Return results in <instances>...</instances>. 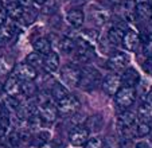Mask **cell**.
<instances>
[{
  "instance_id": "obj_15",
  "label": "cell",
  "mask_w": 152,
  "mask_h": 148,
  "mask_svg": "<svg viewBox=\"0 0 152 148\" xmlns=\"http://www.w3.org/2000/svg\"><path fill=\"white\" fill-rule=\"evenodd\" d=\"M126 30L128 29H126V26L124 23H121V24L120 23L115 24V26L109 30V32H108V39H109V42L112 43V45H120Z\"/></svg>"
},
{
  "instance_id": "obj_32",
  "label": "cell",
  "mask_w": 152,
  "mask_h": 148,
  "mask_svg": "<svg viewBox=\"0 0 152 148\" xmlns=\"http://www.w3.org/2000/svg\"><path fill=\"white\" fill-rule=\"evenodd\" d=\"M93 20H94L96 24L101 26L108 20V14L105 11H102V10H98V11L93 12Z\"/></svg>"
},
{
  "instance_id": "obj_37",
  "label": "cell",
  "mask_w": 152,
  "mask_h": 148,
  "mask_svg": "<svg viewBox=\"0 0 152 148\" xmlns=\"http://www.w3.org/2000/svg\"><path fill=\"white\" fill-rule=\"evenodd\" d=\"M135 148H152V147L147 141H140V143H137V144L135 145Z\"/></svg>"
},
{
  "instance_id": "obj_5",
  "label": "cell",
  "mask_w": 152,
  "mask_h": 148,
  "mask_svg": "<svg viewBox=\"0 0 152 148\" xmlns=\"http://www.w3.org/2000/svg\"><path fill=\"white\" fill-rule=\"evenodd\" d=\"M74 51H75V58L78 61H82V62H88V61H90L94 57V48L90 45L89 40L85 39H80L75 43Z\"/></svg>"
},
{
  "instance_id": "obj_3",
  "label": "cell",
  "mask_w": 152,
  "mask_h": 148,
  "mask_svg": "<svg viewBox=\"0 0 152 148\" xmlns=\"http://www.w3.org/2000/svg\"><path fill=\"white\" fill-rule=\"evenodd\" d=\"M61 80L69 88H77L81 81V70L72 65L65 66L61 69Z\"/></svg>"
},
{
  "instance_id": "obj_23",
  "label": "cell",
  "mask_w": 152,
  "mask_h": 148,
  "mask_svg": "<svg viewBox=\"0 0 152 148\" xmlns=\"http://www.w3.org/2000/svg\"><path fill=\"white\" fill-rule=\"evenodd\" d=\"M67 89L65 88L63 85H61V84H58V82H55L54 85H53V89H51V98L53 100H55V101H59V100H62L63 97H66L67 96Z\"/></svg>"
},
{
  "instance_id": "obj_13",
  "label": "cell",
  "mask_w": 152,
  "mask_h": 148,
  "mask_svg": "<svg viewBox=\"0 0 152 148\" xmlns=\"http://www.w3.org/2000/svg\"><path fill=\"white\" fill-rule=\"evenodd\" d=\"M121 43H123V46L126 48V50L135 51L136 48H137V46L140 45V38H139L137 32H136L135 30H126L124 37H123Z\"/></svg>"
},
{
  "instance_id": "obj_22",
  "label": "cell",
  "mask_w": 152,
  "mask_h": 148,
  "mask_svg": "<svg viewBox=\"0 0 152 148\" xmlns=\"http://www.w3.org/2000/svg\"><path fill=\"white\" fill-rule=\"evenodd\" d=\"M43 58H45L43 54H40L38 51H35V53L32 51L27 55V63L37 70L38 67H43Z\"/></svg>"
},
{
  "instance_id": "obj_11",
  "label": "cell",
  "mask_w": 152,
  "mask_h": 148,
  "mask_svg": "<svg viewBox=\"0 0 152 148\" xmlns=\"http://www.w3.org/2000/svg\"><path fill=\"white\" fill-rule=\"evenodd\" d=\"M120 82H121V85L125 86V88H135V86L140 82V74L133 67L124 69V71L120 75Z\"/></svg>"
},
{
  "instance_id": "obj_21",
  "label": "cell",
  "mask_w": 152,
  "mask_h": 148,
  "mask_svg": "<svg viewBox=\"0 0 152 148\" xmlns=\"http://www.w3.org/2000/svg\"><path fill=\"white\" fill-rule=\"evenodd\" d=\"M139 119L143 122L152 121V105L149 103H143L139 108Z\"/></svg>"
},
{
  "instance_id": "obj_24",
  "label": "cell",
  "mask_w": 152,
  "mask_h": 148,
  "mask_svg": "<svg viewBox=\"0 0 152 148\" xmlns=\"http://www.w3.org/2000/svg\"><path fill=\"white\" fill-rule=\"evenodd\" d=\"M133 131H135V136L137 137H144L147 136V135L151 132V125H149V122H137V124H135V127H133Z\"/></svg>"
},
{
  "instance_id": "obj_18",
  "label": "cell",
  "mask_w": 152,
  "mask_h": 148,
  "mask_svg": "<svg viewBox=\"0 0 152 148\" xmlns=\"http://www.w3.org/2000/svg\"><path fill=\"white\" fill-rule=\"evenodd\" d=\"M7 15L11 18V20L16 22V20H22L24 16V10L23 7H20L16 1H11L8 3V7H7Z\"/></svg>"
},
{
  "instance_id": "obj_10",
  "label": "cell",
  "mask_w": 152,
  "mask_h": 148,
  "mask_svg": "<svg viewBox=\"0 0 152 148\" xmlns=\"http://www.w3.org/2000/svg\"><path fill=\"white\" fill-rule=\"evenodd\" d=\"M120 75L118 74H108L105 78L102 80V90L105 92L108 96H115L117 93V90L120 89Z\"/></svg>"
},
{
  "instance_id": "obj_20",
  "label": "cell",
  "mask_w": 152,
  "mask_h": 148,
  "mask_svg": "<svg viewBox=\"0 0 152 148\" xmlns=\"http://www.w3.org/2000/svg\"><path fill=\"white\" fill-rule=\"evenodd\" d=\"M20 93L27 98H34L37 96V86L32 81H24L20 84Z\"/></svg>"
},
{
  "instance_id": "obj_29",
  "label": "cell",
  "mask_w": 152,
  "mask_h": 148,
  "mask_svg": "<svg viewBox=\"0 0 152 148\" xmlns=\"http://www.w3.org/2000/svg\"><path fill=\"white\" fill-rule=\"evenodd\" d=\"M12 69H14V65H12V62L8 59V58L7 57H0V75L8 74Z\"/></svg>"
},
{
  "instance_id": "obj_26",
  "label": "cell",
  "mask_w": 152,
  "mask_h": 148,
  "mask_svg": "<svg viewBox=\"0 0 152 148\" xmlns=\"http://www.w3.org/2000/svg\"><path fill=\"white\" fill-rule=\"evenodd\" d=\"M59 48L61 51L66 53V54H70V53L74 51L75 48V42L73 39H70V38H62V39L59 40Z\"/></svg>"
},
{
  "instance_id": "obj_14",
  "label": "cell",
  "mask_w": 152,
  "mask_h": 148,
  "mask_svg": "<svg viewBox=\"0 0 152 148\" xmlns=\"http://www.w3.org/2000/svg\"><path fill=\"white\" fill-rule=\"evenodd\" d=\"M43 69L50 74H54L59 69V55L54 51H50L43 58Z\"/></svg>"
},
{
  "instance_id": "obj_16",
  "label": "cell",
  "mask_w": 152,
  "mask_h": 148,
  "mask_svg": "<svg viewBox=\"0 0 152 148\" xmlns=\"http://www.w3.org/2000/svg\"><path fill=\"white\" fill-rule=\"evenodd\" d=\"M66 20L72 27L78 29V27H81L83 24L85 14H83V11L80 10V8H73L66 14Z\"/></svg>"
},
{
  "instance_id": "obj_19",
  "label": "cell",
  "mask_w": 152,
  "mask_h": 148,
  "mask_svg": "<svg viewBox=\"0 0 152 148\" xmlns=\"http://www.w3.org/2000/svg\"><path fill=\"white\" fill-rule=\"evenodd\" d=\"M32 46H34L35 51L40 53V54H43V55L49 54V53L51 51V43H50V40L47 39L46 37L37 38V39L32 42Z\"/></svg>"
},
{
  "instance_id": "obj_17",
  "label": "cell",
  "mask_w": 152,
  "mask_h": 148,
  "mask_svg": "<svg viewBox=\"0 0 152 148\" xmlns=\"http://www.w3.org/2000/svg\"><path fill=\"white\" fill-rule=\"evenodd\" d=\"M3 86L6 94H8V96H16L18 93H20V81L18 78H15L12 74L7 78V81L3 84Z\"/></svg>"
},
{
  "instance_id": "obj_40",
  "label": "cell",
  "mask_w": 152,
  "mask_h": 148,
  "mask_svg": "<svg viewBox=\"0 0 152 148\" xmlns=\"http://www.w3.org/2000/svg\"><path fill=\"white\" fill-rule=\"evenodd\" d=\"M147 103H149L152 105V90L148 93V96H147Z\"/></svg>"
},
{
  "instance_id": "obj_8",
  "label": "cell",
  "mask_w": 152,
  "mask_h": 148,
  "mask_svg": "<svg viewBox=\"0 0 152 148\" xmlns=\"http://www.w3.org/2000/svg\"><path fill=\"white\" fill-rule=\"evenodd\" d=\"M38 114L42 120L47 122H53L55 121L57 119V114H58V109L55 106V104L53 103V100L47 101V103H43L38 105Z\"/></svg>"
},
{
  "instance_id": "obj_2",
  "label": "cell",
  "mask_w": 152,
  "mask_h": 148,
  "mask_svg": "<svg viewBox=\"0 0 152 148\" xmlns=\"http://www.w3.org/2000/svg\"><path fill=\"white\" fill-rule=\"evenodd\" d=\"M101 80V74L98 70H96L94 67H86L83 70H81V81L80 86H82L85 90H92L98 85Z\"/></svg>"
},
{
  "instance_id": "obj_45",
  "label": "cell",
  "mask_w": 152,
  "mask_h": 148,
  "mask_svg": "<svg viewBox=\"0 0 152 148\" xmlns=\"http://www.w3.org/2000/svg\"><path fill=\"white\" fill-rule=\"evenodd\" d=\"M4 1H7V3H11L12 0H4Z\"/></svg>"
},
{
  "instance_id": "obj_1",
  "label": "cell",
  "mask_w": 152,
  "mask_h": 148,
  "mask_svg": "<svg viewBox=\"0 0 152 148\" xmlns=\"http://www.w3.org/2000/svg\"><path fill=\"white\" fill-rule=\"evenodd\" d=\"M136 100V92L135 88H125V86H121L117 90V93L115 94V101L116 105L120 109H128L129 106H132L133 103Z\"/></svg>"
},
{
  "instance_id": "obj_43",
  "label": "cell",
  "mask_w": 152,
  "mask_h": 148,
  "mask_svg": "<svg viewBox=\"0 0 152 148\" xmlns=\"http://www.w3.org/2000/svg\"><path fill=\"white\" fill-rule=\"evenodd\" d=\"M3 111H4V108L1 106V104H0V116H1V113H3Z\"/></svg>"
},
{
  "instance_id": "obj_28",
  "label": "cell",
  "mask_w": 152,
  "mask_h": 148,
  "mask_svg": "<svg viewBox=\"0 0 152 148\" xmlns=\"http://www.w3.org/2000/svg\"><path fill=\"white\" fill-rule=\"evenodd\" d=\"M86 128H90L93 129V131H97V129H101V127H102V117L100 116V114H96V116H92L89 120H88V122H86Z\"/></svg>"
},
{
  "instance_id": "obj_33",
  "label": "cell",
  "mask_w": 152,
  "mask_h": 148,
  "mask_svg": "<svg viewBox=\"0 0 152 148\" xmlns=\"http://www.w3.org/2000/svg\"><path fill=\"white\" fill-rule=\"evenodd\" d=\"M20 141H22V135H20L19 132L14 131V132H11V133L8 135V139H7V143H8L10 147H18Z\"/></svg>"
},
{
  "instance_id": "obj_31",
  "label": "cell",
  "mask_w": 152,
  "mask_h": 148,
  "mask_svg": "<svg viewBox=\"0 0 152 148\" xmlns=\"http://www.w3.org/2000/svg\"><path fill=\"white\" fill-rule=\"evenodd\" d=\"M83 148H104V140L100 136H94L85 143Z\"/></svg>"
},
{
  "instance_id": "obj_44",
  "label": "cell",
  "mask_w": 152,
  "mask_h": 148,
  "mask_svg": "<svg viewBox=\"0 0 152 148\" xmlns=\"http://www.w3.org/2000/svg\"><path fill=\"white\" fill-rule=\"evenodd\" d=\"M147 1H148V4H149V6H152V0H147Z\"/></svg>"
},
{
  "instance_id": "obj_25",
  "label": "cell",
  "mask_w": 152,
  "mask_h": 148,
  "mask_svg": "<svg viewBox=\"0 0 152 148\" xmlns=\"http://www.w3.org/2000/svg\"><path fill=\"white\" fill-rule=\"evenodd\" d=\"M136 12L143 19H149V18H152V6H149L148 3L136 4Z\"/></svg>"
},
{
  "instance_id": "obj_9",
  "label": "cell",
  "mask_w": 152,
  "mask_h": 148,
  "mask_svg": "<svg viewBox=\"0 0 152 148\" xmlns=\"http://www.w3.org/2000/svg\"><path fill=\"white\" fill-rule=\"evenodd\" d=\"M136 124V116L133 112L131 111H124L118 114L117 117V127H118V131H121L123 133L125 132L131 131V129L135 127Z\"/></svg>"
},
{
  "instance_id": "obj_30",
  "label": "cell",
  "mask_w": 152,
  "mask_h": 148,
  "mask_svg": "<svg viewBox=\"0 0 152 148\" xmlns=\"http://www.w3.org/2000/svg\"><path fill=\"white\" fill-rule=\"evenodd\" d=\"M4 105L7 106V109H10V111H15L16 112L18 109L20 108V101L19 98H18L16 96H8L6 98V103H4Z\"/></svg>"
},
{
  "instance_id": "obj_35",
  "label": "cell",
  "mask_w": 152,
  "mask_h": 148,
  "mask_svg": "<svg viewBox=\"0 0 152 148\" xmlns=\"http://www.w3.org/2000/svg\"><path fill=\"white\" fill-rule=\"evenodd\" d=\"M32 1L34 0H16V3L19 4L20 7H23V8H30L32 6Z\"/></svg>"
},
{
  "instance_id": "obj_39",
  "label": "cell",
  "mask_w": 152,
  "mask_h": 148,
  "mask_svg": "<svg viewBox=\"0 0 152 148\" xmlns=\"http://www.w3.org/2000/svg\"><path fill=\"white\" fill-rule=\"evenodd\" d=\"M4 94H6V92H4V86H3V84L0 82V98H1Z\"/></svg>"
},
{
  "instance_id": "obj_7",
  "label": "cell",
  "mask_w": 152,
  "mask_h": 148,
  "mask_svg": "<svg viewBox=\"0 0 152 148\" xmlns=\"http://www.w3.org/2000/svg\"><path fill=\"white\" fill-rule=\"evenodd\" d=\"M88 139H89V129L86 128L85 125H75L69 133L70 144L74 145V147L85 145Z\"/></svg>"
},
{
  "instance_id": "obj_41",
  "label": "cell",
  "mask_w": 152,
  "mask_h": 148,
  "mask_svg": "<svg viewBox=\"0 0 152 148\" xmlns=\"http://www.w3.org/2000/svg\"><path fill=\"white\" fill-rule=\"evenodd\" d=\"M37 4H39V6H43V4H46L47 3V0H34Z\"/></svg>"
},
{
  "instance_id": "obj_12",
  "label": "cell",
  "mask_w": 152,
  "mask_h": 148,
  "mask_svg": "<svg viewBox=\"0 0 152 148\" xmlns=\"http://www.w3.org/2000/svg\"><path fill=\"white\" fill-rule=\"evenodd\" d=\"M128 62H129V57L125 53H117V54L112 55L108 59V67L113 71H120L126 67Z\"/></svg>"
},
{
  "instance_id": "obj_36",
  "label": "cell",
  "mask_w": 152,
  "mask_h": 148,
  "mask_svg": "<svg viewBox=\"0 0 152 148\" xmlns=\"http://www.w3.org/2000/svg\"><path fill=\"white\" fill-rule=\"evenodd\" d=\"M144 69H145L147 71H149V73L152 71V55L148 58V59H147V62L144 63Z\"/></svg>"
},
{
  "instance_id": "obj_42",
  "label": "cell",
  "mask_w": 152,
  "mask_h": 148,
  "mask_svg": "<svg viewBox=\"0 0 152 148\" xmlns=\"http://www.w3.org/2000/svg\"><path fill=\"white\" fill-rule=\"evenodd\" d=\"M140 3H148L147 0H136V4H140Z\"/></svg>"
},
{
  "instance_id": "obj_6",
  "label": "cell",
  "mask_w": 152,
  "mask_h": 148,
  "mask_svg": "<svg viewBox=\"0 0 152 148\" xmlns=\"http://www.w3.org/2000/svg\"><path fill=\"white\" fill-rule=\"evenodd\" d=\"M78 108H80V101L72 94H67L62 100L57 101V109L62 114H73L78 111Z\"/></svg>"
},
{
  "instance_id": "obj_27",
  "label": "cell",
  "mask_w": 152,
  "mask_h": 148,
  "mask_svg": "<svg viewBox=\"0 0 152 148\" xmlns=\"http://www.w3.org/2000/svg\"><path fill=\"white\" fill-rule=\"evenodd\" d=\"M49 140H50V133L47 131H42L35 136L32 144H35L37 147H43V145H46L49 143Z\"/></svg>"
},
{
  "instance_id": "obj_34",
  "label": "cell",
  "mask_w": 152,
  "mask_h": 148,
  "mask_svg": "<svg viewBox=\"0 0 152 148\" xmlns=\"http://www.w3.org/2000/svg\"><path fill=\"white\" fill-rule=\"evenodd\" d=\"M6 20H7V10H6V7H4V4L0 1V26H1Z\"/></svg>"
},
{
  "instance_id": "obj_46",
  "label": "cell",
  "mask_w": 152,
  "mask_h": 148,
  "mask_svg": "<svg viewBox=\"0 0 152 148\" xmlns=\"http://www.w3.org/2000/svg\"><path fill=\"white\" fill-rule=\"evenodd\" d=\"M6 148H19V147H10L8 145V147H6Z\"/></svg>"
},
{
  "instance_id": "obj_38",
  "label": "cell",
  "mask_w": 152,
  "mask_h": 148,
  "mask_svg": "<svg viewBox=\"0 0 152 148\" xmlns=\"http://www.w3.org/2000/svg\"><path fill=\"white\" fill-rule=\"evenodd\" d=\"M109 1L113 4H123V3H126L128 0H109Z\"/></svg>"
},
{
  "instance_id": "obj_4",
  "label": "cell",
  "mask_w": 152,
  "mask_h": 148,
  "mask_svg": "<svg viewBox=\"0 0 152 148\" xmlns=\"http://www.w3.org/2000/svg\"><path fill=\"white\" fill-rule=\"evenodd\" d=\"M12 75L15 78L24 82V81H34L37 78V70L28 63H18L14 69H12Z\"/></svg>"
}]
</instances>
